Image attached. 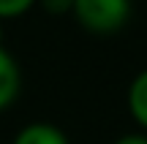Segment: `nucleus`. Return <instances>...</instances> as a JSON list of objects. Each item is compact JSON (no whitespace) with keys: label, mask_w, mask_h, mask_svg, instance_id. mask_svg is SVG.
<instances>
[{"label":"nucleus","mask_w":147,"mask_h":144,"mask_svg":"<svg viewBox=\"0 0 147 144\" xmlns=\"http://www.w3.org/2000/svg\"><path fill=\"white\" fill-rule=\"evenodd\" d=\"M74 14L79 25L93 33H115L128 22V0H74Z\"/></svg>","instance_id":"obj_1"},{"label":"nucleus","mask_w":147,"mask_h":144,"mask_svg":"<svg viewBox=\"0 0 147 144\" xmlns=\"http://www.w3.org/2000/svg\"><path fill=\"white\" fill-rule=\"evenodd\" d=\"M19 95V68L14 57L0 46V112L16 101Z\"/></svg>","instance_id":"obj_2"},{"label":"nucleus","mask_w":147,"mask_h":144,"mask_svg":"<svg viewBox=\"0 0 147 144\" xmlns=\"http://www.w3.org/2000/svg\"><path fill=\"white\" fill-rule=\"evenodd\" d=\"M14 144H68V139L60 128H55L49 123H33L19 131Z\"/></svg>","instance_id":"obj_3"},{"label":"nucleus","mask_w":147,"mask_h":144,"mask_svg":"<svg viewBox=\"0 0 147 144\" xmlns=\"http://www.w3.org/2000/svg\"><path fill=\"white\" fill-rule=\"evenodd\" d=\"M128 109H131L134 120H136L142 128H147V71H142V74L131 82V90H128Z\"/></svg>","instance_id":"obj_4"},{"label":"nucleus","mask_w":147,"mask_h":144,"mask_svg":"<svg viewBox=\"0 0 147 144\" xmlns=\"http://www.w3.org/2000/svg\"><path fill=\"white\" fill-rule=\"evenodd\" d=\"M36 0H0V19H11V16L25 14Z\"/></svg>","instance_id":"obj_5"},{"label":"nucleus","mask_w":147,"mask_h":144,"mask_svg":"<svg viewBox=\"0 0 147 144\" xmlns=\"http://www.w3.org/2000/svg\"><path fill=\"white\" fill-rule=\"evenodd\" d=\"M44 5H47L52 14H63V11L74 8V0H44Z\"/></svg>","instance_id":"obj_6"},{"label":"nucleus","mask_w":147,"mask_h":144,"mask_svg":"<svg viewBox=\"0 0 147 144\" xmlns=\"http://www.w3.org/2000/svg\"><path fill=\"white\" fill-rule=\"evenodd\" d=\"M115 144H147V136H142V133H125V136H120Z\"/></svg>","instance_id":"obj_7"}]
</instances>
